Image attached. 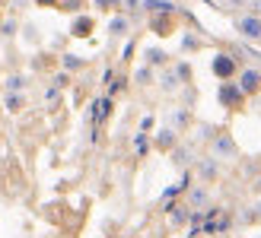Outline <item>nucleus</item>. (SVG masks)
<instances>
[{
	"label": "nucleus",
	"instance_id": "obj_4",
	"mask_svg": "<svg viewBox=\"0 0 261 238\" xmlns=\"http://www.w3.org/2000/svg\"><path fill=\"white\" fill-rule=\"evenodd\" d=\"M239 89L245 96H252V92L261 89V70H242L239 73Z\"/></svg>",
	"mask_w": 261,
	"mask_h": 238
},
{
	"label": "nucleus",
	"instance_id": "obj_12",
	"mask_svg": "<svg viewBox=\"0 0 261 238\" xmlns=\"http://www.w3.org/2000/svg\"><path fill=\"white\" fill-rule=\"evenodd\" d=\"M147 61H150V67H160V64H166V51L150 48V51H147Z\"/></svg>",
	"mask_w": 261,
	"mask_h": 238
},
{
	"label": "nucleus",
	"instance_id": "obj_22",
	"mask_svg": "<svg viewBox=\"0 0 261 238\" xmlns=\"http://www.w3.org/2000/svg\"><path fill=\"white\" fill-rule=\"evenodd\" d=\"M96 7H102V10H112V7H121V0H96Z\"/></svg>",
	"mask_w": 261,
	"mask_h": 238
},
{
	"label": "nucleus",
	"instance_id": "obj_19",
	"mask_svg": "<svg viewBox=\"0 0 261 238\" xmlns=\"http://www.w3.org/2000/svg\"><path fill=\"white\" fill-rule=\"evenodd\" d=\"M22 86H25V79H22V76H10V79H7V89H10V92H19Z\"/></svg>",
	"mask_w": 261,
	"mask_h": 238
},
{
	"label": "nucleus",
	"instance_id": "obj_24",
	"mask_svg": "<svg viewBox=\"0 0 261 238\" xmlns=\"http://www.w3.org/2000/svg\"><path fill=\"white\" fill-rule=\"evenodd\" d=\"M150 127H153V117L147 114V117H143V121H140V130H143V134H147V130H150Z\"/></svg>",
	"mask_w": 261,
	"mask_h": 238
},
{
	"label": "nucleus",
	"instance_id": "obj_11",
	"mask_svg": "<svg viewBox=\"0 0 261 238\" xmlns=\"http://www.w3.org/2000/svg\"><path fill=\"white\" fill-rule=\"evenodd\" d=\"M134 150H137V156H147V153H150V140H147V134H143V130L134 137Z\"/></svg>",
	"mask_w": 261,
	"mask_h": 238
},
{
	"label": "nucleus",
	"instance_id": "obj_15",
	"mask_svg": "<svg viewBox=\"0 0 261 238\" xmlns=\"http://www.w3.org/2000/svg\"><path fill=\"white\" fill-rule=\"evenodd\" d=\"M160 86H163L166 92H172V89L178 86V76H175V73H163V76H160Z\"/></svg>",
	"mask_w": 261,
	"mask_h": 238
},
{
	"label": "nucleus",
	"instance_id": "obj_25",
	"mask_svg": "<svg viewBox=\"0 0 261 238\" xmlns=\"http://www.w3.org/2000/svg\"><path fill=\"white\" fill-rule=\"evenodd\" d=\"M55 86H58V89H61V86H67V76L58 73V76H55Z\"/></svg>",
	"mask_w": 261,
	"mask_h": 238
},
{
	"label": "nucleus",
	"instance_id": "obj_23",
	"mask_svg": "<svg viewBox=\"0 0 261 238\" xmlns=\"http://www.w3.org/2000/svg\"><path fill=\"white\" fill-rule=\"evenodd\" d=\"M201 171H204L207 178H214V175H217V165H214V162H204V165H201Z\"/></svg>",
	"mask_w": 261,
	"mask_h": 238
},
{
	"label": "nucleus",
	"instance_id": "obj_21",
	"mask_svg": "<svg viewBox=\"0 0 261 238\" xmlns=\"http://www.w3.org/2000/svg\"><path fill=\"white\" fill-rule=\"evenodd\" d=\"M0 32H4V35H13V32H16V22H13V19L0 22Z\"/></svg>",
	"mask_w": 261,
	"mask_h": 238
},
{
	"label": "nucleus",
	"instance_id": "obj_29",
	"mask_svg": "<svg viewBox=\"0 0 261 238\" xmlns=\"http://www.w3.org/2000/svg\"><path fill=\"white\" fill-rule=\"evenodd\" d=\"M0 22H4V19H0Z\"/></svg>",
	"mask_w": 261,
	"mask_h": 238
},
{
	"label": "nucleus",
	"instance_id": "obj_3",
	"mask_svg": "<svg viewBox=\"0 0 261 238\" xmlns=\"http://www.w3.org/2000/svg\"><path fill=\"white\" fill-rule=\"evenodd\" d=\"M109 114H112V96H99V99L93 102V108H89V121H93V127L106 124Z\"/></svg>",
	"mask_w": 261,
	"mask_h": 238
},
{
	"label": "nucleus",
	"instance_id": "obj_13",
	"mask_svg": "<svg viewBox=\"0 0 261 238\" xmlns=\"http://www.w3.org/2000/svg\"><path fill=\"white\" fill-rule=\"evenodd\" d=\"M153 29H156V35H169V29H172V22H169L166 16H156V19H153Z\"/></svg>",
	"mask_w": 261,
	"mask_h": 238
},
{
	"label": "nucleus",
	"instance_id": "obj_7",
	"mask_svg": "<svg viewBox=\"0 0 261 238\" xmlns=\"http://www.w3.org/2000/svg\"><path fill=\"white\" fill-rule=\"evenodd\" d=\"M70 32H73L76 38H86L89 32H93V19H89V16H76L73 25H70Z\"/></svg>",
	"mask_w": 261,
	"mask_h": 238
},
{
	"label": "nucleus",
	"instance_id": "obj_18",
	"mask_svg": "<svg viewBox=\"0 0 261 238\" xmlns=\"http://www.w3.org/2000/svg\"><path fill=\"white\" fill-rule=\"evenodd\" d=\"M80 67H83V61L76 54H64V70H80Z\"/></svg>",
	"mask_w": 261,
	"mask_h": 238
},
{
	"label": "nucleus",
	"instance_id": "obj_5",
	"mask_svg": "<svg viewBox=\"0 0 261 238\" xmlns=\"http://www.w3.org/2000/svg\"><path fill=\"white\" fill-rule=\"evenodd\" d=\"M214 153H217L220 159H236V143H232V137H229V134L214 137Z\"/></svg>",
	"mask_w": 261,
	"mask_h": 238
},
{
	"label": "nucleus",
	"instance_id": "obj_9",
	"mask_svg": "<svg viewBox=\"0 0 261 238\" xmlns=\"http://www.w3.org/2000/svg\"><path fill=\"white\" fill-rule=\"evenodd\" d=\"M127 29H130L127 16H112V19H109V32H112V35H127Z\"/></svg>",
	"mask_w": 261,
	"mask_h": 238
},
{
	"label": "nucleus",
	"instance_id": "obj_17",
	"mask_svg": "<svg viewBox=\"0 0 261 238\" xmlns=\"http://www.w3.org/2000/svg\"><path fill=\"white\" fill-rule=\"evenodd\" d=\"M150 79H153V70H150V67H140V70L134 73V83H140V86H147Z\"/></svg>",
	"mask_w": 261,
	"mask_h": 238
},
{
	"label": "nucleus",
	"instance_id": "obj_27",
	"mask_svg": "<svg viewBox=\"0 0 261 238\" xmlns=\"http://www.w3.org/2000/svg\"><path fill=\"white\" fill-rule=\"evenodd\" d=\"M80 7V0H64V10H76Z\"/></svg>",
	"mask_w": 261,
	"mask_h": 238
},
{
	"label": "nucleus",
	"instance_id": "obj_14",
	"mask_svg": "<svg viewBox=\"0 0 261 238\" xmlns=\"http://www.w3.org/2000/svg\"><path fill=\"white\" fill-rule=\"evenodd\" d=\"M4 105H7V111H19L22 108V96H19V92H10Z\"/></svg>",
	"mask_w": 261,
	"mask_h": 238
},
{
	"label": "nucleus",
	"instance_id": "obj_1",
	"mask_svg": "<svg viewBox=\"0 0 261 238\" xmlns=\"http://www.w3.org/2000/svg\"><path fill=\"white\" fill-rule=\"evenodd\" d=\"M217 99H220V105L223 108H242L245 105V92L239 89V83H220V89H217Z\"/></svg>",
	"mask_w": 261,
	"mask_h": 238
},
{
	"label": "nucleus",
	"instance_id": "obj_8",
	"mask_svg": "<svg viewBox=\"0 0 261 238\" xmlns=\"http://www.w3.org/2000/svg\"><path fill=\"white\" fill-rule=\"evenodd\" d=\"M153 13H163V16H169V13H175V4L172 0H143Z\"/></svg>",
	"mask_w": 261,
	"mask_h": 238
},
{
	"label": "nucleus",
	"instance_id": "obj_2",
	"mask_svg": "<svg viewBox=\"0 0 261 238\" xmlns=\"http://www.w3.org/2000/svg\"><path fill=\"white\" fill-rule=\"evenodd\" d=\"M211 70L226 83V79L236 76V57H232V54H217V57L211 61Z\"/></svg>",
	"mask_w": 261,
	"mask_h": 238
},
{
	"label": "nucleus",
	"instance_id": "obj_10",
	"mask_svg": "<svg viewBox=\"0 0 261 238\" xmlns=\"http://www.w3.org/2000/svg\"><path fill=\"white\" fill-rule=\"evenodd\" d=\"M156 146H160V150H172L175 146V130H160V134H156Z\"/></svg>",
	"mask_w": 261,
	"mask_h": 238
},
{
	"label": "nucleus",
	"instance_id": "obj_26",
	"mask_svg": "<svg viewBox=\"0 0 261 238\" xmlns=\"http://www.w3.org/2000/svg\"><path fill=\"white\" fill-rule=\"evenodd\" d=\"M35 4H38V7H58L61 0H35Z\"/></svg>",
	"mask_w": 261,
	"mask_h": 238
},
{
	"label": "nucleus",
	"instance_id": "obj_16",
	"mask_svg": "<svg viewBox=\"0 0 261 238\" xmlns=\"http://www.w3.org/2000/svg\"><path fill=\"white\" fill-rule=\"evenodd\" d=\"M188 200H191V206H194V210H198V206H204V203H207V191H201V188H198V191H191V197H188Z\"/></svg>",
	"mask_w": 261,
	"mask_h": 238
},
{
	"label": "nucleus",
	"instance_id": "obj_20",
	"mask_svg": "<svg viewBox=\"0 0 261 238\" xmlns=\"http://www.w3.org/2000/svg\"><path fill=\"white\" fill-rule=\"evenodd\" d=\"M175 76H178V79H188V76H191V67H188V64H178V67H175Z\"/></svg>",
	"mask_w": 261,
	"mask_h": 238
},
{
	"label": "nucleus",
	"instance_id": "obj_28",
	"mask_svg": "<svg viewBox=\"0 0 261 238\" xmlns=\"http://www.w3.org/2000/svg\"><path fill=\"white\" fill-rule=\"evenodd\" d=\"M236 4H245V0H236Z\"/></svg>",
	"mask_w": 261,
	"mask_h": 238
},
{
	"label": "nucleus",
	"instance_id": "obj_6",
	"mask_svg": "<svg viewBox=\"0 0 261 238\" xmlns=\"http://www.w3.org/2000/svg\"><path fill=\"white\" fill-rule=\"evenodd\" d=\"M239 32L245 38H261V19L258 16H242L239 19Z\"/></svg>",
	"mask_w": 261,
	"mask_h": 238
}]
</instances>
